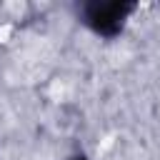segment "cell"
<instances>
[{"label": "cell", "mask_w": 160, "mask_h": 160, "mask_svg": "<svg viewBox=\"0 0 160 160\" xmlns=\"http://www.w3.org/2000/svg\"><path fill=\"white\" fill-rule=\"evenodd\" d=\"M135 12H138V2H128V0H85L75 5L78 22L102 40L120 38Z\"/></svg>", "instance_id": "cell-1"}, {"label": "cell", "mask_w": 160, "mask_h": 160, "mask_svg": "<svg viewBox=\"0 0 160 160\" xmlns=\"http://www.w3.org/2000/svg\"><path fill=\"white\" fill-rule=\"evenodd\" d=\"M68 160H90V158H88L85 152H75V155H70Z\"/></svg>", "instance_id": "cell-2"}]
</instances>
